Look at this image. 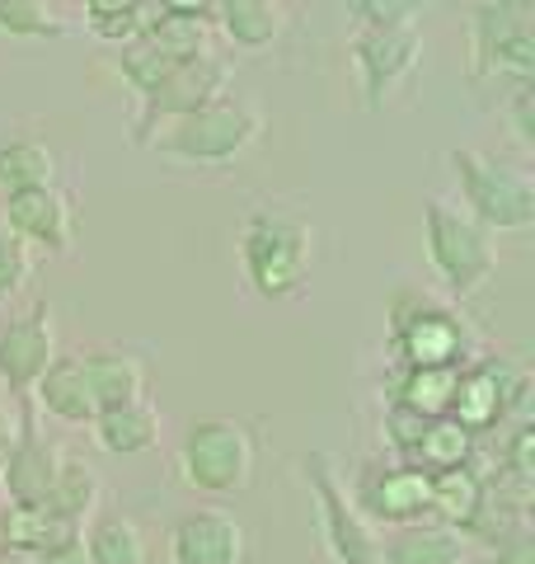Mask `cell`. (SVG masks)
<instances>
[{"label": "cell", "instance_id": "obj_13", "mask_svg": "<svg viewBox=\"0 0 535 564\" xmlns=\"http://www.w3.org/2000/svg\"><path fill=\"white\" fill-rule=\"evenodd\" d=\"M52 358H57V325H52L47 302H33L29 311L0 325V381L14 395H29L52 367Z\"/></svg>", "mask_w": 535, "mask_h": 564}, {"label": "cell", "instance_id": "obj_1", "mask_svg": "<svg viewBox=\"0 0 535 564\" xmlns=\"http://www.w3.org/2000/svg\"><path fill=\"white\" fill-rule=\"evenodd\" d=\"M263 137V109L249 99L221 95L217 104H203L184 118H165L141 137V147L155 151L160 161L188 165V170H226L244 161Z\"/></svg>", "mask_w": 535, "mask_h": 564}, {"label": "cell", "instance_id": "obj_26", "mask_svg": "<svg viewBox=\"0 0 535 564\" xmlns=\"http://www.w3.org/2000/svg\"><path fill=\"white\" fill-rule=\"evenodd\" d=\"M479 499H484V475H479L474 466H456V470L433 475V522L466 532V522L474 518Z\"/></svg>", "mask_w": 535, "mask_h": 564}, {"label": "cell", "instance_id": "obj_10", "mask_svg": "<svg viewBox=\"0 0 535 564\" xmlns=\"http://www.w3.org/2000/svg\"><path fill=\"white\" fill-rule=\"evenodd\" d=\"M306 480H310V494H315V508H319V527H325L329 555L338 564H385L381 541H376V532H371V522L357 518V508L348 499V485L338 480L334 456L310 452L306 456Z\"/></svg>", "mask_w": 535, "mask_h": 564}, {"label": "cell", "instance_id": "obj_19", "mask_svg": "<svg viewBox=\"0 0 535 564\" xmlns=\"http://www.w3.org/2000/svg\"><path fill=\"white\" fill-rule=\"evenodd\" d=\"M85 381L95 391L99 410H113V404H128L146 395V362L128 348H89L80 352Z\"/></svg>", "mask_w": 535, "mask_h": 564}, {"label": "cell", "instance_id": "obj_29", "mask_svg": "<svg viewBox=\"0 0 535 564\" xmlns=\"http://www.w3.org/2000/svg\"><path fill=\"white\" fill-rule=\"evenodd\" d=\"M470 456H474V433H466L456 419H433L408 462L423 466L427 475H441V470L470 466Z\"/></svg>", "mask_w": 535, "mask_h": 564}, {"label": "cell", "instance_id": "obj_43", "mask_svg": "<svg viewBox=\"0 0 535 564\" xmlns=\"http://www.w3.org/2000/svg\"><path fill=\"white\" fill-rule=\"evenodd\" d=\"M484 6L507 10V14H531V10H535V0H484Z\"/></svg>", "mask_w": 535, "mask_h": 564}, {"label": "cell", "instance_id": "obj_32", "mask_svg": "<svg viewBox=\"0 0 535 564\" xmlns=\"http://www.w3.org/2000/svg\"><path fill=\"white\" fill-rule=\"evenodd\" d=\"M174 66H178V62H170L165 52L151 47L146 39H137V43H128V47H118V70H122V80H128L141 99H146L155 85L170 76Z\"/></svg>", "mask_w": 535, "mask_h": 564}, {"label": "cell", "instance_id": "obj_11", "mask_svg": "<svg viewBox=\"0 0 535 564\" xmlns=\"http://www.w3.org/2000/svg\"><path fill=\"white\" fill-rule=\"evenodd\" d=\"M470 52H474V76L479 80H516L531 85L535 76V33L531 14H507L479 0L470 20Z\"/></svg>", "mask_w": 535, "mask_h": 564}, {"label": "cell", "instance_id": "obj_36", "mask_svg": "<svg viewBox=\"0 0 535 564\" xmlns=\"http://www.w3.org/2000/svg\"><path fill=\"white\" fill-rule=\"evenodd\" d=\"M493 564H535V536L531 527H516L507 541L493 545Z\"/></svg>", "mask_w": 535, "mask_h": 564}, {"label": "cell", "instance_id": "obj_5", "mask_svg": "<svg viewBox=\"0 0 535 564\" xmlns=\"http://www.w3.org/2000/svg\"><path fill=\"white\" fill-rule=\"evenodd\" d=\"M423 236H427V259L433 273L446 282L451 296H474L484 292V282L498 273V250L493 236L479 226L466 207L446 203V198H427L423 207Z\"/></svg>", "mask_w": 535, "mask_h": 564}, {"label": "cell", "instance_id": "obj_3", "mask_svg": "<svg viewBox=\"0 0 535 564\" xmlns=\"http://www.w3.org/2000/svg\"><path fill=\"white\" fill-rule=\"evenodd\" d=\"M446 161L460 184V203L489 236H522L535 226V184L516 165L470 147H456Z\"/></svg>", "mask_w": 535, "mask_h": 564}, {"label": "cell", "instance_id": "obj_44", "mask_svg": "<svg viewBox=\"0 0 535 564\" xmlns=\"http://www.w3.org/2000/svg\"><path fill=\"white\" fill-rule=\"evenodd\" d=\"M0 564H20V560H14V555H10V560H0Z\"/></svg>", "mask_w": 535, "mask_h": 564}, {"label": "cell", "instance_id": "obj_15", "mask_svg": "<svg viewBox=\"0 0 535 564\" xmlns=\"http://www.w3.org/2000/svg\"><path fill=\"white\" fill-rule=\"evenodd\" d=\"M6 231L20 236L29 250L62 259V254H70V240H76V207H70V198L57 184L10 193L6 198Z\"/></svg>", "mask_w": 535, "mask_h": 564}, {"label": "cell", "instance_id": "obj_40", "mask_svg": "<svg viewBox=\"0 0 535 564\" xmlns=\"http://www.w3.org/2000/svg\"><path fill=\"white\" fill-rule=\"evenodd\" d=\"M20 564H89V555H85V541H76V545H62V551H47V555H29Z\"/></svg>", "mask_w": 535, "mask_h": 564}, {"label": "cell", "instance_id": "obj_21", "mask_svg": "<svg viewBox=\"0 0 535 564\" xmlns=\"http://www.w3.org/2000/svg\"><path fill=\"white\" fill-rule=\"evenodd\" d=\"M85 541V527L62 518L57 508H10V555H47V551H62V545H76Z\"/></svg>", "mask_w": 535, "mask_h": 564}, {"label": "cell", "instance_id": "obj_14", "mask_svg": "<svg viewBox=\"0 0 535 564\" xmlns=\"http://www.w3.org/2000/svg\"><path fill=\"white\" fill-rule=\"evenodd\" d=\"M170 564H244L249 560V532L240 518L221 508H193L165 536Z\"/></svg>", "mask_w": 535, "mask_h": 564}, {"label": "cell", "instance_id": "obj_6", "mask_svg": "<svg viewBox=\"0 0 535 564\" xmlns=\"http://www.w3.org/2000/svg\"><path fill=\"white\" fill-rule=\"evenodd\" d=\"M390 348H395L400 367H466L470 325L441 302L400 296L395 315H390Z\"/></svg>", "mask_w": 535, "mask_h": 564}, {"label": "cell", "instance_id": "obj_24", "mask_svg": "<svg viewBox=\"0 0 535 564\" xmlns=\"http://www.w3.org/2000/svg\"><path fill=\"white\" fill-rule=\"evenodd\" d=\"M456 377H460V367H400L390 404H404V410H414L423 419H446L451 414Z\"/></svg>", "mask_w": 535, "mask_h": 564}, {"label": "cell", "instance_id": "obj_33", "mask_svg": "<svg viewBox=\"0 0 535 564\" xmlns=\"http://www.w3.org/2000/svg\"><path fill=\"white\" fill-rule=\"evenodd\" d=\"M33 278V254L20 236L6 231V221H0V302H10V296H20Z\"/></svg>", "mask_w": 535, "mask_h": 564}, {"label": "cell", "instance_id": "obj_38", "mask_svg": "<svg viewBox=\"0 0 535 564\" xmlns=\"http://www.w3.org/2000/svg\"><path fill=\"white\" fill-rule=\"evenodd\" d=\"M146 0H85V14H89V24H99V20H122V14H137Z\"/></svg>", "mask_w": 535, "mask_h": 564}, {"label": "cell", "instance_id": "obj_41", "mask_svg": "<svg viewBox=\"0 0 535 564\" xmlns=\"http://www.w3.org/2000/svg\"><path fill=\"white\" fill-rule=\"evenodd\" d=\"M10 443H14V423H10V414L0 410V470H6V456H10Z\"/></svg>", "mask_w": 535, "mask_h": 564}, {"label": "cell", "instance_id": "obj_37", "mask_svg": "<svg viewBox=\"0 0 535 564\" xmlns=\"http://www.w3.org/2000/svg\"><path fill=\"white\" fill-rule=\"evenodd\" d=\"M531 85H516V95H512V109H507V118H512V132H516V141L522 147H535V118H531Z\"/></svg>", "mask_w": 535, "mask_h": 564}, {"label": "cell", "instance_id": "obj_23", "mask_svg": "<svg viewBox=\"0 0 535 564\" xmlns=\"http://www.w3.org/2000/svg\"><path fill=\"white\" fill-rule=\"evenodd\" d=\"M52 184H57V155H52V147L33 137L0 141V198L29 193V188H52Z\"/></svg>", "mask_w": 535, "mask_h": 564}, {"label": "cell", "instance_id": "obj_16", "mask_svg": "<svg viewBox=\"0 0 535 564\" xmlns=\"http://www.w3.org/2000/svg\"><path fill=\"white\" fill-rule=\"evenodd\" d=\"M62 456L66 452L52 447L29 419L14 423V443H10V456H6V470H0V494H6V503L10 508L47 503L52 485H57V470H62Z\"/></svg>", "mask_w": 535, "mask_h": 564}, {"label": "cell", "instance_id": "obj_7", "mask_svg": "<svg viewBox=\"0 0 535 564\" xmlns=\"http://www.w3.org/2000/svg\"><path fill=\"white\" fill-rule=\"evenodd\" d=\"M357 518L362 522H381V527H414L433 518V475L414 462H371L357 475V489L348 494Z\"/></svg>", "mask_w": 535, "mask_h": 564}, {"label": "cell", "instance_id": "obj_28", "mask_svg": "<svg viewBox=\"0 0 535 564\" xmlns=\"http://www.w3.org/2000/svg\"><path fill=\"white\" fill-rule=\"evenodd\" d=\"M99 499H103L99 470L85 466V462H76V456H62V470H57V485H52V494H47V508H57L62 518H70V522L85 527L89 518H95Z\"/></svg>", "mask_w": 535, "mask_h": 564}, {"label": "cell", "instance_id": "obj_12", "mask_svg": "<svg viewBox=\"0 0 535 564\" xmlns=\"http://www.w3.org/2000/svg\"><path fill=\"white\" fill-rule=\"evenodd\" d=\"M221 95H230V62H226V57L207 52V57L178 62L170 76L160 80L146 99H141V113H137V122H132V141L141 147V137H146L155 122L184 118V113H193V109H203V104H217Z\"/></svg>", "mask_w": 535, "mask_h": 564}, {"label": "cell", "instance_id": "obj_18", "mask_svg": "<svg viewBox=\"0 0 535 564\" xmlns=\"http://www.w3.org/2000/svg\"><path fill=\"white\" fill-rule=\"evenodd\" d=\"M89 429H95L99 452H109V456H141L160 447V410L146 395L113 404V410H99Z\"/></svg>", "mask_w": 535, "mask_h": 564}, {"label": "cell", "instance_id": "obj_39", "mask_svg": "<svg viewBox=\"0 0 535 564\" xmlns=\"http://www.w3.org/2000/svg\"><path fill=\"white\" fill-rule=\"evenodd\" d=\"M211 6H217V0H155V10L184 14V20H211Z\"/></svg>", "mask_w": 535, "mask_h": 564}, {"label": "cell", "instance_id": "obj_20", "mask_svg": "<svg viewBox=\"0 0 535 564\" xmlns=\"http://www.w3.org/2000/svg\"><path fill=\"white\" fill-rule=\"evenodd\" d=\"M381 555L385 564H466V536L441 522H414L395 527Z\"/></svg>", "mask_w": 535, "mask_h": 564}, {"label": "cell", "instance_id": "obj_42", "mask_svg": "<svg viewBox=\"0 0 535 564\" xmlns=\"http://www.w3.org/2000/svg\"><path fill=\"white\" fill-rule=\"evenodd\" d=\"M0 560H10V503L0 499Z\"/></svg>", "mask_w": 535, "mask_h": 564}, {"label": "cell", "instance_id": "obj_35", "mask_svg": "<svg viewBox=\"0 0 535 564\" xmlns=\"http://www.w3.org/2000/svg\"><path fill=\"white\" fill-rule=\"evenodd\" d=\"M503 462H507V470H512V480H516V485H526L531 475H535V429H531L526 419L516 423L512 443L503 447Z\"/></svg>", "mask_w": 535, "mask_h": 564}, {"label": "cell", "instance_id": "obj_17", "mask_svg": "<svg viewBox=\"0 0 535 564\" xmlns=\"http://www.w3.org/2000/svg\"><path fill=\"white\" fill-rule=\"evenodd\" d=\"M29 395L43 404V414H52L57 423H70V429H89L99 414L95 391H89L85 367H80V352H57Z\"/></svg>", "mask_w": 535, "mask_h": 564}, {"label": "cell", "instance_id": "obj_30", "mask_svg": "<svg viewBox=\"0 0 535 564\" xmlns=\"http://www.w3.org/2000/svg\"><path fill=\"white\" fill-rule=\"evenodd\" d=\"M0 33H10V39H62L66 24L47 0H0Z\"/></svg>", "mask_w": 535, "mask_h": 564}, {"label": "cell", "instance_id": "obj_8", "mask_svg": "<svg viewBox=\"0 0 535 564\" xmlns=\"http://www.w3.org/2000/svg\"><path fill=\"white\" fill-rule=\"evenodd\" d=\"M526 391H531L526 372H516V367H507V362H493V358L466 362V367H460V377H456L451 414H446V419H456L460 429L474 433V437L498 429V423H507V419L522 423Z\"/></svg>", "mask_w": 535, "mask_h": 564}, {"label": "cell", "instance_id": "obj_25", "mask_svg": "<svg viewBox=\"0 0 535 564\" xmlns=\"http://www.w3.org/2000/svg\"><path fill=\"white\" fill-rule=\"evenodd\" d=\"M85 555L89 564H151V541L132 518L109 513L85 532Z\"/></svg>", "mask_w": 535, "mask_h": 564}, {"label": "cell", "instance_id": "obj_4", "mask_svg": "<svg viewBox=\"0 0 535 564\" xmlns=\"http://www.w3.org/2000/svg\"><path fill=\"white\" fill-rule=\"evenodd\" d=\"M259 470V443L240 419H193L178 443V480L198 494H244Z\"/></svg>", "mask_w": 535, "mask_h": 564}, {"label": "cell", "instance_id": "obj_2", "mask_svg": "<svg viewBox=\"0 0 535 564\" xmlns=\"http://www.w3.org/2000/svg\"><path fill=\"white\" fill-rule=\"evenodd\" d=\"M240 259L244 278L263 302H287L306 288L315 269V226L296 212L282 207H259L244 217L240 231Z\"/></svg>", "mask_w": 535, "mask_h": 564}, {"label": "cell", "instance_id": "obj_9", "mask_svg": "<svg viewBox=\"0 0 535 564\" xmlns=\"http://www.w3.org/2000/svg\"><path fill=\"white\" fill-rule=\"evenodd\" d=\"M352 66L362 80V104L381 113L395 99L423 62V33L418 29H357L352 33Z\"/></svg>", "mask_w": 535, "mask_h": 564}, {"label": "cell", "instance_id": "obj_27", "mask_svg": "<svg viewBox=\"0 0 535 564\" xmlns=\"http://www.w3.org/2000/svg\"><path fill=\"white\" fill-rule=\"evenodd\" d=\"M141 39L165 52L170 62H193V57H207V52H211V29H207V20L165 14V10H155V0H151V20H146V29H141Z\"/></svg>", "mask_w": 535, "mask_h": 564}, {"label": "cell", "instance_id": "obj_34", "mask_svg": "<svg viewBox=\"0 0 535 564\" xmlns=\"http://www.w3.org/2000/svg\"><path fill=\"white\" fill-rule=\"evenodd\" d=\"M427 423L433 419H423V414H414V410H404V404H390L385 410V433H390V447H395L404 462L414 456V447L423 443V433H427Z\"/></svg>", "mask_w": 535, "mask_h": 564}, {"label": "cell", "instance_id": "obj_22", "mask_svg": "<svg viewBox=\"0 0 535 564\" xmlns=\"http://www.w3.org/2000/svg\"><path fill=\"white\" fill-rule=\"evenodd\" d=\"M211 20L221 24V33L244 52H263L282 39V10L277 0H217Z\"/></svg>", "mask_w": 535, "mask_h": 564}, {"label": "cell", "instance_id": "obj_31", "mask_svg": "<svg viewBox=\"0 0 535 564\" xmlns=\"http://www.w3.org/2000/svg\"><path fill=\"white\" fill-rule=\"evenodd\" d=\"M357 29H418L433 0H343Z\"/></svg>", "mask_w": 535, "mask_h": 564}]
</instances>
